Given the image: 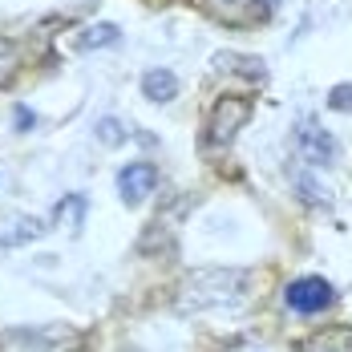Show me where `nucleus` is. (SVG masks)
Segmentation results:
<instances>
[{"mask_svg":"<svg viewBox=\"0 0 352 352\" xmlns=\"http://www.w3.org/2000/svg\"><path fill=\"white\" fill-rule=\"evenodd\" d=\"M118 41H122L118 25L102 21V25H85V29H81V36H77V49H109V45H118Z\"/></svg>","mask_w":352,"mask_h":352,"instance_id":"nucleus-10","label":"nucleus"},{"mask_svg":"<svg viewBox=\"0 0 352 352\" xmlns=\"http://www.w3.org/2000/svg\"><path fill=\"white\" fill-rule=\"evenodd\" d=\"M283 300H287L292 312L316 316V312H324V308L336 300V292H332V283L320 280V276H300V280H292L287 287H283Z\"/></svg>","mask_w":352,"mask_h":352,"instance_id":"nucleus-4","label":"nucleus"},{"mask_svg":"<svg viewBox=\"0 0 352 352\" xmlns=\"http://www.w3.org/2000/svg\"><path fill=\"white\" fill-rule=\"evenodd\" d=\"M251 272L243 267H203L178 287V312H207V308H231L247 296Z\"/></svg>","mask_w":352,"mask_h":352,"instance_id":"nucleus-1","label":"nucleus"},{"mask_svg":"<svg viewBox=\"0 0 352 352\" xmlns=\"http://www.w3.org/2000/svg\"><path fill=\"white\" fill-rule=\"evenodd\" d=\"M122 138H126V130H122L118 118H102V122H98V142H102V146H118Z\"/></svg>","mask_w":352,"mask_h":352,"instance_id":"nucleus-12","label":"nucleus"},{"mask_svg":"<svg viewBox=\"0 0 352 352\" xmlns=\"http://www.w3.org/2000/svg\"><path fill=\"white\" fill-rule=\"evenodd\" d=\"M142 94L150 102H175L178 98V77L170 69H150L142 77Z\"/></svg>","mask_w":352,"mask_h":352,"instance_id":"nucleus-7","label":"nucleus"},{"mask_svg":"<svg viewBox=\"0 0 352 352\" xmlns=\"http://www.w3.org/2000/svg\"><path fill=\"white\" fill-rule=\"evenodd\" d=\"M154 186H158V166H154V162H130V166H122V175H118V195H122L130 207H138L146 195H154Z\"/></svg>","mask_w":352,"mask_h":352,"instance_id":"nucleus-6","label":"nucleus"},{"mask_svg":"<svg viewBox=\"0 0 352 352\" xmlns=\"http://www.w3.org/2000/svg\"><path fill=\"white\" fill-rule=\"evenodd\" d=\"M296 142H300V154H304L312 166H332V158H336V142H332L328 130H320L316 126V118H304V122H300Z\"/></svg>","mask_w":352,"mask_h":352,"instance_id":"nucleus-5","label":"nucleus"},{"mask_svg":"<svg viewBox=\"0 0 352 352\" xmlns=\"http://www.w3.org/2000/svg\"><path fill=\"white\" fill-rule=\"evenodd\" d=\"M239 4H251V0H199V8L214 16V21H223V25H231V29H243V25H255L251 16L239 12Z\"/></svg>","mask_w":352,"mask_h":352,"instance_id":"nucleus-8","label":"nucleus"},{"mask_svg":"<svg viewBox=\"0 0 352 352\" xmlns=\"http://www.w3.org/2000/svg\"><path fill=\"white\" fill-rule=\"evenodd\" d=\"M12 65H16V49H12V41H4V36H0V81L12 73Z\"/></svg>","mask_w":352,"mask_h":352,"instance_id":"nucleus-13","label":"nucleus"},{"mask_svg":"<svg viewBox=\"0 0 352 352\" xmlns=\"http://www.w3.org/2000/svg\"><path fill=\"white\" fill-rule=\"evenodd\" d=\"M57 223L61 227H69V231H81V223H85V195H65L61 203H57Z\"/></svg>","mask_w":352,"mask_h":352,"instance_id":"nucleus-11","label":"nucleus"},{"mask_svg":"<svg viewBox=\"0 0 352 352\" xmlns=\"http://www.w3.org/2000/svg\"><path fill=\"white\" fill-rule=\"evenodd\" d=\"M328 106L332 109H352V85H336L332 98H328Z\"/></svg>","mask_w":352,"mask_h":352,"instance_id":"nucleus-14","label":"nucleus"},{"mask_svg":"<svg viewBox=\"0 0 352 352\" xmlns=\"http://www.w3.org/2000/svg\"><path fill=\"white\" fill-rule=\"evenodd\" d=\"M304 352H352V328H324L304 340Z\"/></svg>","mask_w":352,"mask_h":352,"instance_id":"nucleus-9","label":"nucleus"},{"mask_svg":"<svg viewBox=\"0 0 352 352\" xmlns=\"http://www.w3.org/2000/svg\"><path fill=\"white\" fill-rule=\"evenodd\" d=\"M247 118H251V102H247V98H223V102L211 109V122H207V146H211V150L231 146L235 134L247 126Z\"/></svg>","mask_w":352,"mask_h":352,"instance_id":"nucleus-3","label":"nucleus"},{"mask_svg":"<svg viewBox=\"0 0 352 352\" xmlns=\"http://www.w3.org/2000/svg\"><path fill=\"white\" fill-rule=\"evenodd\" d=\"M69 328H12L0 336V352H73Z\"/></svg>","mask_w":352,"mask_h":352,"instance_id":"nucleus-2","label":"nucleus"}]
</instances>
